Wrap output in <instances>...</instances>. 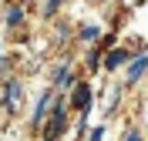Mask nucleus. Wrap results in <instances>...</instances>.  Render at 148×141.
I'll list each match as a JSON object with an SVG mask.
<instances>
[{"label": "nucleus", "instance_id": "f257e3e1", "mask_svg": "<svg viewBox=\"0 0 148 141\" xmlns=\"http://www.w3.org/2000/svg\"><path fill=\"white\" fill-rule=\"evenodd\" d=\"M145 71H148V54H141L138 61H135V64L128 67V84H135V81H138V77L145 74Z\"/></svg>", "mask_w": 148, "mask_h": 141}, {"label": "nucleus", "instance_id": "f03ea898", "mask_svg": "<svg viewBox=\"0 0 148 141\" xmlns=\"http://www.w3.org/2000/svg\"><path fill=\"white\" fill-rule=\"evenodd\" d=\"M74 104H77L81 111H88V104H91V87H88V84H77V91H74Z\"/></svg>", "mask_w": 148, "mask_h": 141}, {"label": "nucleus", "instance_id": "7ed1b4c3", "mask_svg": "<svg viewBox=\"0 0 148 141\" xmlns=\"http://www.w3.org/2000/svg\"><path fill=\"white\" fill-rule=\"evenodd\" d=\"M20 20H24V10H20V7H10V10H7V24H10V27H17Z\"/></svg>", "mask_w": 148, "mask_h": 141}, {"label": "nucleus", "instance_id": "20e7f679", "mask_svg": "<svg viewBox=\"0 0 148 141\" xmlns=\"http://www.w3.org/2000/svg\"><path fill=\"white\" fill-rule=\"evenodd\" d=\"M7 104H10V108H17V104H20V87H17V84L7 87Z\"/></svg>", "mask_w": 148, "mask_h": 141}, {"label": "nucleus", "instance_id": "39448f33", "mask_svg": "<svg viewBox=\"0 0 148 141\" xmlns=\"http://www.w3.org/2000/svg\"><path fill=\"white\" fill-rule=\"evenodd\" d=\"M47 104H51V94H44V97H40V104H37V111H34V124L40 121V118H44V111H47Z\"/></svg>", "mask_w": 148, "mask_h": 141}, {"label": "nucleus", "instance_id": "423d86ee", "mask_svg": "<svg viewBox=\"0 0 148 141\" xmlns=\"http://www.w3.org/2000/svg\"><path fill=\"white\" fill-rule=\"evenodd\" d=\"M128 61V54L125 50H114V54H108V67H118V64H125Z\"/></svg>", "mask_w": 148, "mask_h": 141}, {"label": "nucleus", "instance_id": "0eeeda50", "mask_svg": "<svg viewBox=\"0 0 148 141\" xmlns=\"http://www.w3.org/2000/svg\"><path fill=\"white\" fill-rule=\"evenodd\" d=\"M57 3H61V0H47V3H44V17H51V14H54Z\"/></svg>", "mask_w": 148, "mask_h": 141}, {"label": "nucleus", "instance_id": "6e6552de", "mask_svg": "<svg viewBox=\"0 0 148 141\" xmlns=\"http://www.w3.org/2000/svg\"><path fill=\"white\" fill-rule=\"evenodd\" d=\"M101 134H104V128H94V131H91V141H101Z\"/></svg>", "mask_w": 148, "mask_h": 141}, {"label": "nucleus", "instance_id": "1a4fd4ad", "mask_svg": "<svg viewBox=\"0 0 148 141\" xmlns=\"http://www.w3.org/2000/svg\"><path fill=\"white\" fill-rule=\"evenodd\" d=\"M128 141H138V134H135V131H131V134H128Z\"/></svg>", "mask_w": 148, "mask_h": 141}]
</instances>
